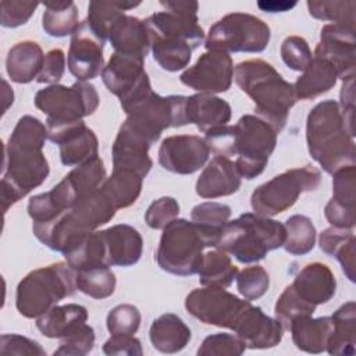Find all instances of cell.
Here are the masks:
<instances>
[{
  "instance_id": "53",
  "label": "cell",
  "mask_w": 356,
  "mask_h": 356,
  "mask_svg": "<svg viewBox=\"0 0 356 356\" xmlns=\"http://www.w3.org/2000/svg\"><path fill=\"white\" fill-rule=\"evenodd\" d=\"M65 71V54L61 49H51L44 54V61L40 74L36 78L39 83L56 85Z\"/></svg>"
},
{
  "instance_id": "10",
  "label": "cell",
  "mask_w": 356,
  "mask_h": 356,
  "mask_svg": "<svg viewBox=\"0 0 356 356\" xmlns=\"http://www.w3.org/2000/svg\"><path fill=\"white\" fill-rule=\"evenodd\" d=\"M186 97L181 95L160 96L152 90L124 110L127 118L121 127L152 146L160 139L164 129L188 124Z\"/></svg>"
},
{
  "instance_id": "30",
  "label": "cell",
  "mask_w": 356,
  "mask_h": 356,
  "mask_svg": "<svg viewBox=\"0 0 356 356\" xmlns=\"http://www.w3.org/2000/svg\"><path fill=\"white\" fill-rule=\"evenodd\" d=\"M288 331L298 349L316 355L327 349L332 332V320L327 316L318 318H313V316H300L291 323Z\"/></svg>"
},
{
  "instance_id": "4",
  "label": "cell",
  "mask_w": 356,
  "mask_h": 356,
  "mask_svg": "<svg viewBox=\"0 0 356 356\" xmlns=\"http://www.w3.org/2000/svg\"><path fill=\"white\" fill-rule=\"evenodd\" d=\"M234 79L253 100L256 115L280 134L286 125L289 110L298 102L293 83L285 81L270 63L261 58L239 63L234 68Z\"/></svg>"
},
{
  "instance_id": "32",
  "label": "cell",
  "mask_w": 356,
  "mask_h": 356,
  "mask_svg": "<svg viewBox=\"0 0 356 356\" xmlns=\"http://www.w3.org/2000/svg\"><path fill=\"white\" fill-rule=\"evenodd\" d=\"M88 310L82 305L67 303L53 306L36 318V327L46 338L61 339L81 324L86 323Z\"/></svg>"
},
{
  "instance_id": "42",
  "label": "cell",
  "mask_w": 356,
  "mask_h": 356,
  "mask_svg": "<svg viewBox=\"0 0 356 356\" xmlns=\"http://www.w3.org/2000/svg\"><path fill=\"white\" fill-rule=\"evenodd\" d=\"M316 312V306L305 302L292 288V285H288L282 293L278 296L275 306H274V314L275 320L280 321L284 330H289L291 323L300 317V316H313Z\"/></svg>"
},
{
  "instance_id": "39",
  "label": "cell",
  "mask_w": 356,
  "mask_h": 356,
  "mask_svg": "<svg viewBox=\"0 0 356 356\" xmlns=\"http://www.w3.org/2000/svg\"><path fill=\"white\" fill-rule=\"evenodd\" d=\"M284 249L293 256L307 254L316 243V227L303 214H293L286 218Z\"/></svg>"
},
{
  "instance_id": "28",
  "label": "cell",
  "mask_w": 356,
  "mask_h": 356,
  "mask_svg": "<svg viewBox=\"0 0 356 356\" xmlns=\"http://www.w3.org/2000/svg\"><path fill=\"white\" fill-rule=\"evenodd\" d=\"M43 61L42 47L33 40H22L8 50L6 70L13 82L29 83L40 74Z\"/></svg>"
},
{
  "instance_id": "6",
  "label": "cell",
  "mask_w": 356,
  "mask_h": 356,
  "mask_svg": "<svg viewBox=\"0 0 356 356\" xmlns=\"http://www.w3.org/2000/svg\"><path fill=\"white\" fill-rule=\"evenodd\" d=\"M115 211L113 202L99 188L76 200L50 222L32 224V231L49 249L64 253L82 235L111 221Z\"/></svg>"
},
{
  "instance_id": "55",
  "label": "cell",
  "mask_w": 356,
  "mask_h": 356,
  "mask_svg": "<svg viewBox=\"0 0 356 356\" xmlns=\"http://www.w3.org/2000/svg\"><path fill=\"white\" fill-rule=\"evenodd\" d=\"M355 234H353V229H349V228H337V227H330L327 229H324L321 234H320V238H318V245H320V249L328 254V256H332L337 253V250L345 243L348 242L350 238H353Z\"/></svg>"
},
{
  "instance_id": "40",
  "label": "cell",
  "mask_w": 356,
  "mask_h": 356,
  "mask_svg": "<svg viewBox=\"0 0 356 356\" xmlns=\"http://www.w3.org/2000/svg\"><path fill=\"white\" fill-rule=\"evenodd\" d=\"M76 289L93 299H106L114 293L115 275L107 266L75 271Z\"/></svg>"
},
{
  "instance_id": "9",
  "label": "cell",
  "mask_w": 356,
  "mask_h": 356,
  "mask_svg": "<svg viewBox=\"0 0 356 356\" xmlns=\"http://www.w3.org/2000/svg\"><path fill=\"white\" fill-rule=\"evenodd\" d=\"M76 291L75 271L68 263H53L26 274L17 285L15 307L26 318H38Z\"/></svg>"
},
{
  "instance_id": "45",
  "label": "cell",
  "mask_w": 356,
  "mask_h": 356,
  "mask_svg": "<svg viewBox=\"0 0 356 356\" xmlns=\"http://www.w3.org/2000/svg\"><path fill=\"white\" fill-rule=\"evenodd\" d=\"M332 202L355 210L356 202V168L345 165L332 174Z\"/></svg>"
},
{
  "instance_id": "33",
  "label": "cell",
  "mask_w": 356,
  "mask_h": 356,
  "mask_svg": "<svg viewBox=\"0 0 356 356\" xmlns=\"http://www.w3.org/2000/svg\"><path fill=\"white\" fill-rule=\"evenodd\" d=\"M332 332L327 352L334 356H352L356 352V305L346 302L331 316Z\"/></svg>"
},
{
  "instance_id": "43",
  "label": "cell",
  "mask_w": 356,
  "mask_h": 356,
  "mask_svg": "<svg viewBox=\"0 0 356 356\" xmlns=\"http://www.w3.org/2000/svg\"><path fill=\"white\" fill-rule=\"evenodd\" d=\"M270 286V277L264 267L249 266L236 274V289L246 300L261 298Z\"/></svg>"
},
{
  "instance_id": "49",
  "label": "cell",
  "mask_w": 356,
  "mask_h": 356,
  "mask_svg": "<svg viewBox=\"0 0 356 356\" xmlns=\"http://www.w3.org/2000/svg\"><path fill=\"white\" fill-rule=\"evenodd\" d=\"M282 61L293 71H303L313 58L309 43L302 36H288L281 43Z\"/></svg>"
},
{
  "instance_id": "7",
  "label": "cell",
  "mask_w": 356,
  "mask_h": 356,
  "mask_svg": "<svg viewBox=\"0 0 356 356\" xmlns=\"http://www.w3.org/2000/svg\"><path fill=\"white\" fill-rule=\"evenodd\" d=\"M220 234L221 229L175 218L163 229L156 261L165 273L179 277L193 275L202 266L203 250L216 248Z\"/></svg>"
},
{
  "instance_id": "13",
  "label": "cell",
  "mask_w": 356,
  "mask_h": 356,
  "mask_svg": "<svg viewBox=\"0 0 356 356\" xmlns=\"http://www.w3.org/2000/svg\"><path fill=\"white\" fill-rule=\"evenodd\" d=\"M35 106L56 122H74L93 114L99 107V93L89 82L76 81L71 86L50 85L35 95Z\"/></svg>"
},
{
  "instance_id": "34",
  "label": "cell",
  "mask_w": 356,
  "mask_h": 356,
  "mask_svg": "<svg viewBox=\"0 0 356 356\" xmlns=\"http://www.w3.org/2000/svg\"><path fill=\"white\" fill-rule=\"evenodd\" d=\"M106 179V168L103 160L97 156L88 160L83 164L76 165L70 171L61 182L67 188L72 200L76 202L81 197L99 189Z\"/></svg>"
},
{
  "instance_id": "52",
  "label": "cell",
  "mask_w": 356,
  "mask_h": 356,
  "mask_svg": "<svg viewBox=\"0 0 356 356\" xmlns=\"http://www.w3.org/2000/svg\"><path fill=\"white\" fill-rule=\"evenodd\" d=\"M1 355H28V356H46V350L39 342L18 334H3L0 338Z\"/></svg>"
},
{
  "instance_id": "21",
  "label": "cell",
  "mask_w": 356,
  "mask_h": 356,
  "mask_svg": "<svg viewBox=\"0 0 356 356\" xmlns=\"http://www.w3.org/2000/svg\"><path fill=\"white\" fill-rule=\"evenodd\" d=\"M234 332L249 349H268L282 341L284 328L278 320L271 318L259 306L252 305Z\"/></svg>"
},
{
  "instance_id": "11",
  "label": "cell",
  "mask_w": 356,
  "mask_h": 356,
  "mask_svg": "<svg viewBox=\"0 0 356 356\" xmlns=\"http://www.w3.org/2000/svg\"><path fill=\"white\" fill-rule=\"evenodd\" d=\"M320 182L321 172L312 164L286 170L259 185L250 196V206L256 214L277 216L292 207L303 192L316 191Z\"/></svg>"
},
{
  "instance_id": "3",
  "label": "cell",
  "mask_w": 356,
  "mask_h": 356,
  "mask_svg": "<svg viewBox=\"0 0 356 356\" xmlns=\"http://www.w3.org/2000/svg\"><path fill=\"white\" fill-rule=\"evenodd\" d=\"M278 132L257 115L245 114L235 125H222L206 132V142L216 156L235 159L241 178L259 177L277 146Z\"/></svg>"
},
{
  "instance_id": "48",
  "label": "cell",
  "mask_w": 356,
  "mask_h": 356,
  "mask_svg": "<svg viewBox=\"0 0 356 356\" xmlns=\"http://www.w3.org/2000/svg\"><path fill=\"white\" fill-rule=\"evenodd\" d=\"M229 217L231 207L218 202L199 203L191 211V221L214 229H222V227L229 221Z\"/></svg>"
},
{
  "instance_id": "18",
  "label": "cell",
  "mask_w": 356,
  "mask_h": 356,
  "mask_svg": "<svg viewBox=\"0 0 356 356\" xmlns=\"http://www.w3.org/2000/svg\"><path fill=\"white\" fill-rule=\"evenodd\" d=\"M210 152L204 138L197 135H172L161 142L159 163L170 172L189 175L204 165Z\"/></svg>"
},
{
  "instance_id": "47",
  "label": "cell",
  "mask_w": 356,
  "mask_h": 356,
  "mask_svg": "<svg viewBox=\"0 0 356 356\" xmlns=\"http://www.w3.org/2000/svg\"><path fill=\"white\" fill-rule=\"evenodd\" d=\"M245 343L234 334L217 332L203 339L197 349L199 356H239L245 352Z\"/></svg>"
},
{
  "instance_id": "38",
  "label": "cell",
  "mask_w": 356,
  "mask_h": 356,
  "mask_svg": "<svg viewBox=\"0 0 356 356\" xmlns=\"http://www.w3.org/2000/svg\"><path fill=\"white\" fill-rule=\"evenodd\" d=\"M136 6H139V1H90L86 22L97 36L107 40L114 24L125 15L127 10Z\"/></svg>"
},
{
  "instance_id": "5",
  "label": "cell",
  "mask_w": 356,
  "mask_h": 356,
  "mask_svg": "<svg viewBox=\"0 0 356 356\" xmlns=\"http://www.w3.org/2000/svg\"><path fill=\"white\" fill-rule=\"evenodd\" d=\"M353 138L335 100H323L307 114V150L327 174L356 163Z\"/></svg>"
},
{
  "instance_id": "8",
  "label": "cell",
  "mask_w": 356,
  "mask_h": 356,
  "mask_svg": "<svg viewBox=\"0 0 356 356\" xmlns=\"http://www.w3.org/2000/svg\"><path fill=\"white\" fill-rule=\"evenodd\" d=\"M285 241L282 222L256 213H243L228 221L220 234L217 249L232 254L239 263H256Z\"/></svg>"
},
{
  "instance_id": "26",
  "label": "cell",
  "mask_w": 356,
  "mask_h": 356,
  "mask_svg": "<svg viewBox=\"0 0 356 356\" xmlns=\"http://www.w3.org/2000/svg\"><path fill=\"white\" fill-rule=\"evenodd\" d=\"M150 147L149 143L120 127L111 149L113 170H131L145 178L153 165L149 157Z\"/></svg>"
},
{
  "instance_id": "1",
  "label": "cell",
  "mask_w": 356,
  "mask_h": 356,
  "mask_svg": "<svg viewBox=\"0 0 356 356\" xmlns=\"http://www.w3.org/2000/svg\"><path fill=\"white\" fill-rule=\"evenodd\" d=\"M47 139L46 125L33 115H24L14 127L4 146L1 177L3 211L40 186L49 172V163L42 149Z\"/></svg>"
},
{
  "instance_id": "35",
  "label": "cell",
  "mask_w": 356,
  "mask_h": 356,
  "mask_svg": "<svg viewBox=\"0 0 356 356\" xmlns=\"http://www.w3.org/2000/svg\"><path fill=\"white\" fill-rule=\"evenodd\" d=\"M143 177L131 170H113V174L104 179L100 189L113 202L117 210L129 207L140 195Z\"/></svg>"
},
{
  "instance_id": "12",
  "label": "cell",
  "mask_w": 356,
  "mask_h": 356,
  "mask_svg": "<svg viewBox=\"0 0 356 356\" xmlns=\"http://www.w3.org/2000/svg\"><path fill=\"white\" fill-rule=\"evenodd\" d=\"M271 38L270 26L260 18L246 13H232L220 18L209 29L204 46L221 53H260Z\"/></svg>"
},
{
  "instance_id": "25",
  "label": "cell",
  "mask_w": 356,
  "mask_h": 356,
  "mask_svg": "<svg viewBox=\"0 0 356 356\" xmlns=\"http://www.w3.org/2000/svg\"><path fill=\"white\" fill-rule=\"evenodd\" d=\"M185 114L188 124H195L203 134L227 125L232 110L228 102L209 93H196L186 97Z\"/></svg>"
},
{
  "instance_id": "20",
  "label": "cell",
  "mask_w": 356,
  "mask_h": 356,
  "mask_svg": "<svg viewBox=\"0 0 356 356\" xmlns=\"http://www.w3.org/2000/svg\"><path fill=\"white\" fill-rule=\"evenodd\" d=\"M355 28L343 24H327L321 28L320 42L313 56L330 61L338 72V78L346 81L355 78Z\"/></svg>"
},
{
  "instance_id": "50",
  "label": "cell",
  "mask_w": 356,
  "mask_h": 356,
  "mask_svg": "<svg viewBox=\"0 0 356 356\" xmlns=\"http://www.w3.org/2000/svg\"><path fill=\"white\" fill-rule=\"evenodd\" d=\"M179 214V204L174 197L163 196L152 202L145 213L146 224L153 229H164Z\"/></svg>"
},
{
  "instance_id": "16",
  "label": "cell",
  "mask_w": 356,
  "mask_h": 356,
  "mask_svg": "<svg viewBox=\"0 0 356 356\" xmlns=\"http://www.w3.org/2000/svg\"><path fill=\"white\" fill-rule=\"evenodd\" d=\"M46 128L47 138L60 146V159L64 165H79L97 157V136L82 120L74 122L46 120Z\"/></svg>"
},
{
  "instance_id": "19",
  "label": "cell",
  "mask_w": 356,
  "mask_h": 356,
  "mask_svg": "<svg viewBox=\"0 0 356 356\" xmlns=\"http://www.w3.org/2000/svg\"><path fill=\"white\" fill-rule=\"evenodd\" d=\"M106 40L97 36L89 24L79 22L75 32L71 35L68 49V70L82 82L97 78L104 68V49Z\"/></svg>"
},
{
  "instance_id": "17",
  "label": "cell",
  "mask_w": 356,
  "mask_h": 356,
  "mask_svg": "<svg viewBox=\"0 0 356 356\" xmlns=\"http://www.w3.org/2000/svg\"><path fill=\"white\" fill-rule=\"evenodd\" d=\"M181 82L199 93H222L231 88L234 79V63L229 54L207 50L197 61L186 68Z\"/></svg>"
},
{
  "instance_id": "14",
  "label": "cell",
  "mask_w": 356,
  "mask_h": 356,
  "mask_svg": "<svg viewBox=\"0 0 356 356\" xmlns=\"http://www.w3.org/2000/svg\"><path fill=\"white\" fill-rule=\"evenodd\" d=\"M250 306V300H243L220 286L197 288L185 298L186 312L200 323L232 331Z\"/></svg>"
},
{
  "instance_id": "15",
  "label": "cell",
  "mask_w": 356,
  "mask_h": 356,
  "mask_svg": "<svg viewBox=\"0 0 356 356\" xmlns=\"http://www.w3.org/2000/svg\"><path fill=\"white\" fill-rule=\"evenodd\" d=\"M102 79L108 92L120 99L122 110L152 92L142 57L114 51L102 71Z\"/></svg>"
},
{
  "instance_id": "41",
  "label": "cell",
  "mask_w": 356,
  "mask_h": 356,
  "mask_svg": "<svg viewBox=\"0 0 356 356\" xmlns=\"http://www.w3.org/2000/svg\"><path fill=\"white\" fill-rule=\"evenodd\" d=\"M307 10L312 17L321 21H331V24H343L355 28V0H309Z\"/></svg>"
},
{
  "instance_id": "46",
  "label": "cell",
  "mask_w": 356,
  "mask_h": 356,
  "mask_svg": "<svg viewBox=\"0 0 356 356\" xmlns=\"http://www.w3.org/2000/svg\"><path fill=\"white\" fill-rule=\"evenodd\" d=\"M95 346V330L89 324L83 323L71 331L68 335L60 339L58 348L54 355L65 356H83L88 355Z\"/></svg>"
},
{
  "instance_id": "31",
  "label": "cell",
  "mask_w": 356,
  "mask_h": 356,
  "mask_svg": "<svg viewBox=\"0 0 356 356\" xmlns=\"http://www.w3.org/2000/svg\"><path fill=\"white\" fill-rule=\"evenodd\" d=\"M338 81V72L334 65L318 56H313L309 65L293 83L298 100L316 99L331 90Z\"/></svg>"
},
{
  "instance_id": "27",
  "label": "cell",
  "mask_w": 356,
  "mask_h": 356,
  "mask_svg": "<svg viewBox=\"0 0 356 356\" xmlns=\"http://www.w3.org/2000/svg\"><path fill=\"white\" fill-rule=\"evenodd\" d=\"M108 40L115 53L145 58L150 50V38L145 21L124 15L110 31Z\"/></svg>"
},
{
  "instance_id": "51",
  "label": "cell",
  "mask_w": 356,
  "mask_h": 356,
  "mask_svg": "<svg viewBox=\"0 0 356 356\" xmlns=\"http://www.w3.org/2000/svg\"><path fill=\"white\" fill-rule=\"evenodd\" d=\"M38 1L3 0L0 3V22L6 28H17L28 22L38 8Z\"/></svg>"
},
{
  "instance_id": "22",
  "label": "cell",
  "mask_w": 356,
  "mask_h": 356,
  "mask_svg": "<svg viewBox=\"0 0 356 356\" xmlns=\"http://www.w3.org/2000/svg\"><path fill=\"white\" fill-rule=\"evenodd\" d=\"M241 175L235 163L224 156H214L196 181V193L203 199L229 196L239 191Z\"/></svg>"
},
{
  "instance_id": "37",
  "label": "cell",
  "mask_w": 356,
  "mask_h": 356,
  "mask_svg": "<svg viewBox=\"0 0 356 356\" xmlns=\"http://www.w3.org/2000/svg\"><path fill=\"white\" fill-rule=\"evenodd\" d=\"M197 274L199 282L203 286L227 288L232 284L234 278H236L238 267L224 250L216 249L203 254V261Z\"/></svg>"
},
{
  "instance_id": "36",
  "label": "cell",
  "mask_w": 356,
  "mask_h": 356,
  "mask_svg": "<svg viewBox=\"0 0 356 356\" xmlns=\"http://www.w3.org/2000/svg\"><path fill=\"white\" fill-rule=\"evenodd\" d=\"M42 28L53 38H65L78 28V8L74 1H44Z\"/></svg>"
},
{
  "instance_id": "2",
  "label": "cell",
  "mask_w": 356,
  "mask_h": 356,
  "mask_svg": "<svg viewBox=\"0 0 356 356\" xmlns=\"http://www.w3.org/2000/svg\"><path fill=\"white\" fill-rule=\"evenodd\" d=\"M164 11L145 19L154 61L170 72L188 67L192 51L204 40L197 1H160Z\"/></svg>"
},
{
  "instance_id": "56",
  "label": "cell",
  "mask_w": 356,
  "mask_h": 356,
  "mask_svg": "<svg viewBox=\"0 0 356 356\" xmlns=\"http://www.w3.org/2000/svg\"><path fill=\"white\" fill-rule=\"evenodd\" d=\"M342 82L343 83L341 88V95H339L341 102L338 103V106L343 115L348 129L355 135V90H353L355 78H349Z\"/></svg>"
},
{
  "instance_id": "24",
  "label": "cell",
  "mask_w": 356,
  "mask_h": 356,
  "mask_svg": "<svg viewBox=\"0 0 356 356\" xmlns=\"http://www.w3.org/2000/svg\"><path fill=\"white\" fill-rule=\"evenodd\" d=\"M291 285L305 302L316 307L331 300L337 291L334 273L327 264L320 261L309 263L300 268Z\"/></svg>"
},
{
  "instance_id": "57",
  "label": "cell",
  "mask_w": 356,
  "mask_h": 356,
  "mask_svg": "<svg viewBox=\"0 0 356 356\" xmlns=\"http://www.w3.org/2000/svg\"><path fill=\"white\" fill-rule=\"evenodd\" d=\"M355 236L350 238L348 242H345L334 254V257H337V260L339 261L343 274L346 275V278L350 282H355Z\"/></svg>"
},
{
  "instance_id": "29",
  "label": "cell",
  "mask_w": 356,
  "mask_h": 356,
  "mask_svg": "<svg viewBox=\"0 0 356 356\" xmlns=\"http://www.w3.org/2000/svg\"><path fill=\"white\" fill-rule=\"evenodd\" d=\"M149 338L156 350L178 353L189 343L192 332L181 317L174 313H165L152 323Z\"/></svg>"
},
{
  "instance_id": "58",
  "label": "cell",
  "mask_w": 356,
  "mask_h": 356,
  "mask_svg": "<svg viewBox=\"0 0 356 356\" xmlns=\"http://www.w3.org/2000/svg\"><path fill=\"white\" fill-rule=\"evenodd\" d=\"M296 6V1H259L257 7L266 13H284Z\"/></svg>"
},
{
  "instance_id": "23",
  "label": "cell",
  "mask_w": 356,
  "mask_h": 356,
  "mask_svg": "<svg viewBox=\"0 0 356 356\" xmlns=\"http://www.w3.org/2000/svg\"><path fill=\"white\" fill-rule=\"evenodd\" d=\"M106 266L129 267L139 261L143 250V239L138 229L128 224H117L102 231Z\"/></svg>"
},
{
  "instance_id": "44",
  "label": "cell",
  "mask_w": 356,
  "mask_h": 356,
  "mask_svg": "<svg viewBox=\"0 0 356 356\" xmlns=\"http://www.w3.org/2000/svg\"><path fill=\"white\" fill-rule=\"evenodd\" d=\"M140 312L136 306L129 303H122L113 307L106 318L107 330L111 335L124 334L134 335L140 325Z\"/></svg>"
},
{
  "instance_id": "54",
  "label": "cell",
  "mask_w": 356,
  "mask_h": 356,
  "mask_svg": "<svg viewBox=\"0 0 356 356\" xmlns=\"http://www.w3.org/2000/svg\"><path fill=\"white\" fill-rule=\"evenodd\" d=\"M103 353L113 355H127V356H142L143 349L142 343L134 335L117 334L111 335L103 345Z\"/></svg>"
}]
</instances>
